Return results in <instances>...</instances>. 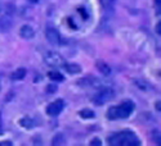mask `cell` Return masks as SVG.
Wrapping results in <instances>:
<instances>
[{
	"label": "cell",
	"mask_w": 161,
	"mask_h": 146,
	"mask_svg": "<svg viewBox=\"0 0 161 146\" xmlns=\"http://www.w3.org/2000/svg\"><path fill=\"white\" fill-rule=\"evenodd\" d=\"M64 108V101L62 99H58L56 101H53L48 105L47 108V114L50 115V117H57L58 114H61V112L63 110Z\"/></svg>",
	"instance_id": "obj_5"
},
{
	"label": "cell",
	"mask_w": 161,
	"mask_h": 146,
	"mask_svg": "<svg viewBox=\"0 0 161 146\" xmlns=\"http://www.w3.org/2000/svg\"><path fill=\"white\" fill-rule=\"evenodd\" d=\"M44 60L48 65H50V67H63L64 65L63 58L56 51H48L44 57Z\"/></svg>",
	"instance_id": "obj_4"
},
{
	"label": "cell",
	"mask_w": 161,
	"mask_h": 146,
	"mask_svg": "<svg viewBox=\"0 0 161 146\" xmlns=\"http://www.w3.org/2000/svg\"><path fill=\"white\" fill-rule=\"evenodd\" d=\"M19 123L23 127H26V128H32L34 127V121H32V119H30V118H23Z\"/></svg>",
	"instance_id": "obj_11"
},
{
	"label": "cell",
	"mask_w": 161,
	"mask_h": 146,
	"mask_svg": "<svg viewBox=\"0 0 161 146\" xmlns=\"http://www.w3.org/2000/svg\"><path fill=\"white\" fill-rule=\"evenodd\" d=\"M0 132H2V118H0Z\"/></svg>",
	"instance_id": "obj_17"
},
{
	"label": "cell",
	"mask_w": 161,
	"mask_h": 146,
	"mask_svg": "<svg viewBox=\"0 0 161 146\" xmlns=\"http://www.w3.org/2000/svg\"><path fill=\"white\" fill-rule=\"evenodd\" d=\"M19 35H21V37H23L26 40H30L35 36V31L32 27H30V26H23L19 31Z\"/></svg>",
	"instance_id": "obj_7"
},
{
	"label": "cell",
	"mask_w": 161,
	"mask_h": 146,
	"mask_svg": "<svg viewBox=\"0 0 161 146\" xmlns=\"http://www.w3.org/2000/svg\"><path fill=\"white\" fill-rule=\"evenodd\" d=\"M97 67H98V68L101 69V72H102V73H104L106 76H108V74H110V68L107 67L106 64L103 65V63H98V64H97Z\"/></svg>",
	"instance_id": "obj_13"
},
{
	"label": "cell",
	"mask_w": 161,
	"mask_h": 146,
	"mask_svg": "<svg viewBox=\"0 0 161 146\" xmlns=\"http://www.w3.org/2000/svg\"><path fill=\"white\" fill-rule=\"evenodd\" d=\"M80 115H81V118H93L96 114L93 113L92 110H89V109H84V110L80 112Z\"/></svg>",
	"instance_id": "obj_12"
},
{
	"label": "cell",
	"mask_w": 161,
	"mask_h": 146,
	"mask_svg": "<svg viewBox=\"0 0 161 146\" xmlns=\"http://www.w3.org/2000/svg\"><path fill=\"white\" fill-rule=\"evenodd\" d=\"M0 12H2V5H0Z\"/></svg>",
	"instance_id": "obj_18"
},
{
	"label": "cell",
	"mask_w": 161,
	"mask_h": 146,
	"mask_svg": "<svg viewBox=\"0 0 161 146\" xmlns=\"http://www.w3.org/2000/svg\"><path fill=\"white\" fill-rule=\"evenodd\" d=\"M90 143H92V145H94V143H98V145H101V141H98V140H93Z\"/></svg>",
	"instance_id": "obj_15"
},
{
	"label": "cell",
	"mask_w": 161,
	"mask_h": 146,
	"mask_svg": "<svg viewBox=\"0 0 161 146\" xmlns=\"http://www.w3.org/2000/svg\"><path fill=\"white\" fill-rule=\"evenodd\" d=\"M110 145L112 146H136L139 145L141 141L137 137V135L131 131H123V132H117V133L112 135L107 140Z\"/></svg>",
	"instance_id": "obj_1"
},
{
	"label": "cell",
	"mask_w": 161,
	"mask_h": 146,
	"mask_svg": "<svg viewBox=\"0 0 161 146\" xmlns=\"http://www.w3.org/2000/svg\"><path fill=\"white\" fill-rule=\"evenodd\" d=\"M48 77L53 81H63V76L58 72H49L48 73Z\"/></svg>",
	"instance_id": "obj_10"
},
{
	"label": "cell",
	"mask_w": 161,
	"mask_h": 146,
	"mask_svg": "<svg viewBox=\"0 0 161 146\" xmlns=\"http://www.w3.org/2000/svg\"><path fill=\"white\" fill-rule=\"evenodd\" d=\"M101 2H102L103 5H111L115 2V0H101Z\"/></svg>",
	"instance_id": "obj_14"
},
{
	"label": "cell",
	"mask_w": 161,
	"mask_h": 146,
	"mask_svg": "<svg viewBox=\"0 0 161 146\" xmlns=\"http://www.w3.org/2000/svg\"><path fill=\"white\" fill-rule=\"evenodd\" d=\"M29 2H31V3H37L39 0H29Z\"/></svg>",
	"instance_id": "obj_16"
},
{
	"label": "cell",
	"mask_w": 161,
	"mask_h": 146,
	"mask_svg": "<svg viewBox=\"0 0 161 146\" xmlns=\"http://www.w3.org/2000/svg\"><path fill=\"white\" fill-rule=\"evenodd\" d=\"M25 76H26V69L25 68H19V69L14 71L10 74V78L13 79V81H19V79L25 78Z\"/></svg>",
	"instance_id": "obj_8"
},
{
	"label": "cell",
	"mask_w": 161,
	"mask_h": 146,
	"mask_svg": "<svg viewBox=\"0 0 161 146\" xmlns=\"http://www.w3.org/2000/svg\"><path fill=\"white\" fill-rule=\"evenodd\" d=\"M133 110H134L133 101L126 100L107 110V118L111 119V121H114V119H124V118H128L133 113Z\"/></svg>",
	"instance_id": "obj_2"
},
{
	"label": "cell",
	"mask_w": 161,
	"mask_h": 146,
	"mask_svg": "<svg viewBox=\"0 0 161 146\" xmlns=\"http://www.w3.org/2000/svg\"><path fill=\"white\" fill-rule=\"evenodd\" d=\"M45 36L48 38V41L54 45V46H59L62 45V37H61V33L53 27H48L47 31H45Z\"/></svg>",
	"instance_id": "obj_6"
},
{
	"label": "cell",
	"mask_w": 161,
	"mask_h": 146,
	"mask_svg": "<svg viewBox=\"0 0 161 146\" xmlns=\"http://www.w3.org/2000/svg\"><path fill=\"white\" fill-rule=\"evenodd\" d=\"M114 98V91L111 88H103L99 92H97L96 96L93 98V103L96 105H103L106 103H108Z\"/></svg>",
	"instance_id": "obj_3"
},
{
	"label": "cell",
	"mask_w": 161,
	"mask_h": 146,
	"mask_svg": "<svg viewBox=\"0 0 161 146\" xmlns=\"http://www.w3.org/2000/svg\"><path fill=\"white\" fill-rule=\"evenodd\" d=\"M63 67L66 68V71H67V72H70V73H77V72L81 71L77 64H64Z\"/></svg>",
	"instance_id": "obj_9"
}]
</instances>
